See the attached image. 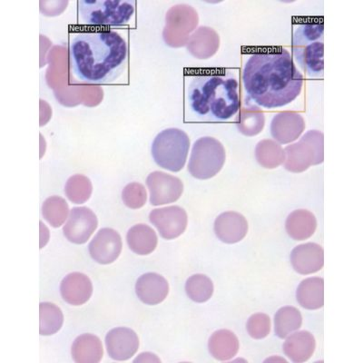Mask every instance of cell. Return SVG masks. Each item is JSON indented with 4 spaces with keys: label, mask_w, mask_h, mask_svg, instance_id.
I'll use <instances>...</instances> for the list:
<instances>
[{
    "label": "cell",
    "mask_w": 363,
    "mask_h": 363,
    "mask_svg": "<svg viewBox=\"0 0 363 363\" xmlns=\"http://www.w3.org/2000/svg\"><path fill=\"white\" fill-rule=\"evenodd\" d=\"M242 86L248 101L262 108H283L300 96L303 77L285 48L256 52L245 63Z\"/></svg>",
    "instance_id": "cell-1"
},
{
    "label": "cell",
    "mask_w": 363,
    "mask_h": 363,
    "mask_svg": "<svg viewBox=\"0 0 363 363\" xmlns=\"http://www.w3.org/2000/svg\"><path fill=\"white\" fill-rule=\"evenodd\" d=\"M68 55L74 76L91 85L116 82L128 67V45L113 30L69 33Z\"/></svg>",
    "instance_id": "cell-2"
},
{
    "label": "cell",
    "mask_w": 363,
    "mask_h": 363,
    "mask_svg": "<svg viewBox=\"0 0 363 363\" xmlns=\"http://www.w3.org/2000/svg\"><path fill=\"white\" fill-rule=\"evenodd\" d=\"M184 115L203 123L226 122L239 112V83L229 71L186 76Z\"/></svg>",
    "instance_id": "cell-3"
},
{
    "label": "cell",
    "mask_w": 363,
    "mask_h": 363,
    "mask_svg": "<svg viewBox=\"0 0 363 363\" xmlns=\"http://www.w3.org/2000/svg\"><path fill=\"white\" fill-rule=\"evenodd\" d=\"M293 56L303 72L312 79H323L324 72V26L313 21L293 25Z\"/></svg>",
    "instance_id": "cell-4"
},
{
    "label": "cell",
    "mask_w": 363,
    "mask_h": 363,
    "mask_svg": "<svg viewBox=\"0 0 363 363\" xmlns=\"http://www.w3.org/2000/svg\"><path fill=\"white\" fill-rule=\"evenodd\" d=\"M77 22L87 27H125L134 17L135 1L79 0Z\"/></svg>",
    "instance_id": "cell-5"
},
{
    "label": "cell",
    "mask_w": 363,
    "mask_h": 363,
    "mask_svg": "<svg viewBox=\"0 0 363 363\" xmlns=\"http://www.w3.org/2000/svg\"><path fill=\"white\" fill-rule=\"evenodd\" d=\"M189 149L190 139L186 132L167 128L155 138L151 152L158 167L177 173L186 165Z\"/></svg>",
    "instance_id": "cell-6"
},
{
    "label": "cell",
    "mask_w": 363,
    "mask_h": 363,
    "mask_svg": "<svg viewBox=\"0 0 363 363\" xmlns=\"http://www.w3.org/2000/svg\"><path fill=\"white\" fill-rule=\"evenodd\" d=\"M225 159L222 143L211 136H204L194 142L188 171L196 179H210L222 170Z\"/></svg>",
    "instance_id": "cell-7"
},
{
    "label": "cell",
    "mask_w": 363,
    "mask_h": 363,
    "mask_svg": "<svg viewBox=\"0 0 363 363\" xmlns=\"http://www.w3.org/2000/svg\"><path fill=\"white\" fill-rule=\"evenodd\" d=\"M285 169L291 173H303L313 165L323 163L324 135L318 130L308 131L299 142L284 149Z\"/></svg>",
    "instance_id": "cell-8"
},
{
    "label": "cell",
    "mask_w": 363,
    "mask_h": 363,
    "mask_svg": "<svg viewBox=\"0 0 363 363\" xmlns=\"http://www.w3.org/2000/svg\"><path fill=\"white\" fill-rule=\"evenodd\" d=\"M199 18L196 9L186 4L174 6L167 12L163 37L171 48L186 45L196 30Z\"/></svg>",
    "instance_id": "cell-9"
},
{
    "label": "cell",
    "mask_w": 363,
    "mask_h": 363,
    "mask_svg": "<svg viewBox=\"0 0 363 363\" xmlns=\"http://www.w3.org/2000/svg\"><path fill=\"white\" fill-rule=\"evenodd\" d=\"M152 206L177 202L184 192V184L179 178L164 172L155 171L147 179Z\"/></svg>",
    "instance_id": "cell-10"
},
{
    "label": "cell",
    "mask_w": 363,
    "mask_h": 363,
    "mask_svg": "<svg viewBox=\"0 0 363 363\" xmlns=\"http://www.w3.org/2000/svg\"><path fill=\"white\" fill-rule=\"evenodd\" d=\"M149 219L157 227L162 238L167 240L176 239L186 231L187 213L179 206H168L155 209L150 213Z\"/></svg>",
    "instance_id": "cell-11"
},
{
    "label": "cell",
    "mask_w": 363,
    "mask_h": 363,
    "mask_svg": "<svg viewBox=\"0 0 363 363\" xmlns=\"http://www.w3.org/2000/svg\"><path fill=\"white\" fill-rule=\"evenodd\" d=\"M99 221L95 213L87 207H74L64 226L63 232L68 241L77 245L87 242L97 228Z\"/></svg>",
    "instance_id": "cell-12"
},
{
    "label": "cell",
    "mask_w": 363,
    "mask_h": 363,
    "mask_svg": "<svg viewBox=\"0 0 363 363\" xmlns=\"http://www.w3.org/2000/svg\"><path fill=\"white\" fill-rule=\"evenodd\" d=\"M122 246L121 236L118 232L111 228H104L91 241L89 254L99 264H109L119 257Z\"/></svg>",
    "instance_id": "cell-13"
},
{
    "label": "cell",
    "mask_w": 363,
    "mask_h": 363,
    "mask_svg": "<svg viewBox=\"0 0 363 363\" xmlns=\"http://www.w3.org/2000/svg\"><path fill=\"white\" fill-rule=\"evenodd\" d=\"M306 126V121L300 113L281 112L272 120L271 134L279 144H291L300 138Z\"/></svg>",
    "instance_id": "cell-14"
},
{
    "label": "cell",
    "mask_w": 363,
    "mask_h": 363,
    "mask_svg": "<svg viewBox=\"0 0 363 363\" xmlns=\"http://www.w3.org/2000/svg\"><path fill=\"white\" fill-rule=\"evenodd\" d=\"M106 345L110 358L128 361L138 351L139 339L134 330L121 327L110 330L106 337Z\"/></svg>",
    "instance_id": "cell-15"
},
{
    "label": "cell",
    "mask_w": 363,
    "mask_h": 363,
    "mask_svg": "<svg viewBox=\"0 0 363 363\" xmlns=\"http://www.w3.org/2000/svg\"><path fill=\"white\" fill-rule=\"evenodd\" d=\"M291 264L301 274H312L322 270L324 265V252L322 246L308 242L293 250L291 254Z\"/></svg>",
    "instance_id": "cell-16"
},
{
    "label": "cell",
    "mask_w": 363,
    "mask_h": 363,
    "mask_svg": "<svg viewBox=\"0 0 363 363\" xmlns=\"http://www.w3.org/2000/svg\"><path fill=\"white\" fill-rule=\"evenodd\" d=\"M215 232L217 238L225 244H236L247 235L248 223L241 213H223L216 220Z\"/></svg>",
    "instance_id": "cell-17"
},
{
    "label": "cell",
    "mask_w": 363,
    "mask_h": 363,
    "mask_svg": "<svg viewBox=\"0 0 363 363\" xmlns=\"http://www.w3.org/2000/svg\"><path fill=\"white\" fill-rule=\"evenodd\" d=\"M139 299L148 306H157L164 301L169 293V284L162 275L155 272L143 274L135 284Z\"/></svg>",
    "instance_id": "cell-18"
},
{
    "label": "cell",
    "mask_w": 363,
    "mask_h": 363,
    "mask_svg": "<svg viewBox=\"0 0 363 363\" xmlns=\"http://www.w3.org/2000/svg\"><path fill=\"white\" fill-rule=\"evenodd\" d=\"M60 293L67 303L80 306L90 299L93 294V284L86 274L72 272L63 279Z\"/></svg>",
    "instance_id": "cell-19"
},
{
    "label": "cell",
    "mask_w": 363,
    "mask_h": 363,
    "mask_svg": "<svg viewBox=\"0 0 363 363\" xmlns=\"http://www.w3.org/2000/svg\"><path fill=\"white\" fill-rule=\"evenodd\" d=\"M186 47L188 52L197 60H208L219 50L220 37L215 29L200 27L191 35Z\"/></svg>",
    "instance_id": "cell-20"
},
{
    "label": "cell",
    "mask_w": 363,
    "mask_h": 363,
    "mask_svg": "<svg viewBox=\"0 0 363 363\" xmlns=\"http://www.w3.org/2000/svg\"><path fill=\"white\" fill-rule=\"evenodd\" d=\"M315 347V339L312 333L301 330L288 337L284 345V352L291 362L301 363L312 357Z\"/></svg>",
    "instance_id": "cell-21"
},
{
    "label": "cell",
    "mask_w": 363,
    "mask_h": 363,
    "mask_svg": "<svg viewBox=\"0 0 363 363\" xmlns=\"http://www.w3.org/2000/svg\"><path fill=\"white\" fill-rule=\"evenodd\" d=\"M72 358L77 363H99L103 358V345L99 337L83 335L72 345Z\"/></svg>",
    "instance_id": "cell-22"
},
{
    "label": "cell",
    "mask_w": 363,
    "mask_h": 363,
    "mask_svg": "<svg viewBox=\"0 0 363 363\" xmlns=\"http://www.w3.org/2000/svg\"><path fill=\"white\" fill-rule=\"evenodd\" d=\"M211 355L218 361H229L239 351V340L229 330H219L211 336L208 343Z\"/></svg>",
    "instance_id": "cell-23"
},
{
    "label": "cell",
    "mask_w": 363,
    "mask_h": 363,
    "mask_svg": "<svg viewBox=\"0 0 363 363\" xmlns=\"http://www.w3.org/2000/svg\"><path fill=\"white\" fill-rule=\"evenodd\" d=\"M264 113L259 106L247 101L240 106L236 125L241 134L249 138L257 135L264 130Z\"/></svg>",
    "instance_id": "cell-24"
},
{
    "label": "cell",
    "mask_w": 363,
    "mask_h": 363,
    "mask_svg": "<svg viewBox=\"0 0 363 363\" xmlns=\"http://www.w3.org/2000/svg\"><path fill=\"white\" fill-rule=\"evenodd\" d=\"M288 235L295 241H303L315 233L317 221L313 213L307 210H296L286 220Z\"/></svg>",
    "instance_id": "cell-25"
},
{
    "label": "cell",
    "mask_w": 363,
    "mask_h": 363,
    "mask_svg": "<svg viewBox=\"0 0 363 363\" xmlns=\"http://www.w3.org/2000/svg\"><path fill=\"white\" fill-rule=\"evenodd\" d=\"M298 303L307 310H317L324 306L323 278H308L301 281L296 291Z\"/></svg>",
    "instance_id": "cell-26"
},
{
    "label": "cell",
    "mask_w": 363,
    "mask_h": 363,
    "mask_svg": "<svg viewBox=\"0 0 363 363\" xmlns=\"http://www.w3.org/2000/svg\"><path fill=\"white\" fill-rule=\"evenodd\" d=\"M129 248L136 255H147L157 248L158 239L157 233L147 225L133 226L126 236Z\"/></svg>",
    "instance_id": "cell-27"
},
{
    "label": "cell",
    "mask_w": 363,
    "mask_h": 363,
    "mask_svg": "<svg viewBox=\"0 0 363 363\" xmlns=\"http://www.w3.org/2000/svg\"><path fill=\"white\" fill-rule=\"evenodd\" d=\"M255 158L267 169H274L284 163L285 153L281 145L272 139H264L255 147Z\"/></svg>",
    "instance_id": "cell-28"
},
{
    "label": "cell",
    "mask_w": 363,
    "mask_h": 363,
    "mask_svg": "<svg viewBox=\"0 0 363 363\" xmlns=\"http://www.w3.org/2000/svg\"><path fill=\"white\" fill-rule=\"evenodd\" d=\"M303 323V317L296 308L286 306L281 308L274 317L275 333L279 338L284 339L299 330Z\"/></svg>",
    "instance_id": "cell-29"
},
{
    "label": "cell",
    "mask_w": 363,
    "mask_h": 363,
    "mask_svg": "<svg viewBox=\"0 0 363 363\" xmlns=\"http://www.w3.org/2000/svg\"><path fill=\"white\" fill-rule=\"evenodd\" d=\"M40 333L50 336L57 333L64 323V315L60 308L50 303H41L40 306Z\"/></svg>",
    "instance_id": "cell-30"
},
{
    "label": "cell",
    "mask_w": 363,
    "mask_h": 363,
    "mask_svg": "<svg viewBox=\"0 0 363 363\" xmlns=\"http://www.w3.org/2000/svg\"><path fill=\"white\" fill-rule=\"evenodd\" d=\"M69 213V207L66 200L60 196H51L45 201L42 206V213L50 225L57 228L63 225Z\"/></svg>",
    "instance_id": "cell-31"
},
{
    "label": "cell",
    "mask_w": 363,
    "mask_h": 363,
    "mask_svg": "<svg viewBox=\"0 0 363 363\" xmlns=\"http://www.w3.org/2000/svg\"><path fill=\"white\" fill-rule=\"evenodd\" d=\"M93 186L89 178L76 174L67 180L65 193L71 202L77 204L86 203L92 194Z\"/></svg>",
    "instance_id": "cell-32"
},
{
    "label": "cell",
    "mask_w": 363,
    "mask_h": 363,
    "mask_svg": "<svg viewBox=\"0 0 363 363\" xmlns=\"http://www.w3.org/2000/svg\"><path fill=\"white\" fill-rule=\"evenodd\" d=\"M188 297L196 303H206L213 294V284L203 274H194L188 279L186 284Z\"/></svg>",
    "instance_id": "cell-33"
},
{
    "label": "cell",
    "mask_w": 363,
    "mask_h": 363,
    "mask_svg": "<svg viewBox=\"0 0 363 363\" xmlns=\"http://www.w3.org/2000/svg\"><path fill=\"white\" fill-rule=\"evenodd\" d=\"M147 191L139 183L128 184L123 190L122 199L126 206L131 209H139L147 203Z\"/></svg>",
    "instance_id": "cell-34"
},
{
    "label": "cell",
    "mask_w": 363,
    "mask_h": 363,
    "mask_svg": "<svg viewBox=\"0 0 363 363\" xmlns=\"http://www.w3.org/2000/svg\"><path fill=\"white\" fill-rule=\"evenodd\" d=\"M271 330V320L267 314L256 313L249 318L247 332L252 338L261 340L267 337Z\"/></svg>",
    "instance_id": "cell-35"
},
{
    "label": "cell",
    "mask_w": 363,
    "mask_h": 363,
    "mask_svg": "<svg viewBox=\"0 0 363 363\" xmlns=\"http://www.w3.org/2000/svg\"><path fill=\"white\" fill-rule=\"evenodd\" d=\"M160 362V359H159L157 356L155 354H152V353H142V354L139 355V357L135 359V362Z\"/></svg>",
    "instance_id": "cell-36"
}]
</instances>
